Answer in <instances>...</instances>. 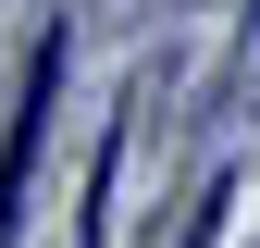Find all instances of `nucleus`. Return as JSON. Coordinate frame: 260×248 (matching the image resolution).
<instances>
[{
    "instance_id": "obj_1",
    "label": "nucleus",
    "mask_w": 260,
    "mask_h": 248,
    "mask_svg": "<svg viewBox=\"0 0 260 248\" xmlns=\"http://www.w3.org/2000/svg\"><path fill=\"white\" fill-rule=\"evenodd\" d=\"M50 112H62V38H38V62H25V100H13V137H0V248L25 236V186H38Z\"/></svg>"
}]
</instances>
